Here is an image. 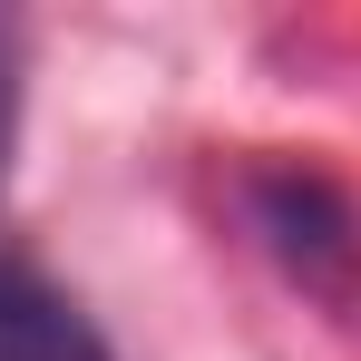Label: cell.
Instances as JSON below:
<instances>
[{
    "mask_svg": "<svg viewBox=\"0 0 361 361\" xmlns=\"http://www.w3.org/2000/svg\"><path fill=\"white\" fill-rule=\"evenodd\" d=\"M0 361H108V352L39 274L0 264Z\"/></svg>",
    "mask_w": 361,
    "mask_h": 361,
    "instance_id": "1",
    "label": "cell"
},
{
    "mask_svg": "<svg viewBox=\"0 0 361 361\" xmlns=\"http://www.w3.org/2000/svg\"><path fill=\"white\" fill-rule=\"evenodd\" d=\"M20 59H30V39H20V20L0 10V166H10V137H20Z\"/></svg>",
    "mask_w": 361,
    "mask_h": 361,
    "instance_id": "2",
    "label": "cell"
}]
</instances>
